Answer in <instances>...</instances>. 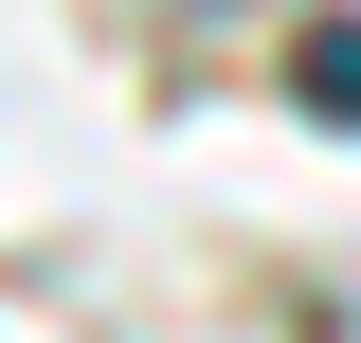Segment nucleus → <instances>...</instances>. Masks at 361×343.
<instances>
[{
	"instance_id": "1",
	"label": "nucleus",
	"mask_w": 361,
	"mask_h": 343,
	"mask_svg": "<svg viewBox=\"0 0 361 343\" xmlns=\"http://www.w3.org/2000/svg\"><path fill=\"white\" fill-rule=\"evenodd\" d=\"M289 90H307L325 127H361V18H325V37H289Z\"/></svg>"
}]
</instances>
